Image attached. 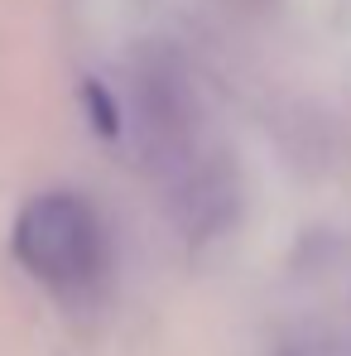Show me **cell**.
<instances>
[{"label": "cell", "instance_id": "obj_1", "mask_svg": "<svg viewBox=\"0 0 351 356\" xmlns=\"http://www.w3.org/2000/svg\"><path fill=\"white\" fill-rule=\"evenodd\" d=\"M19 265L58 294H77L101 275V222L77 193H44L15 222Z\"/></svg>", "mask_w": 351, "mask_h": 356}]
</instances>
